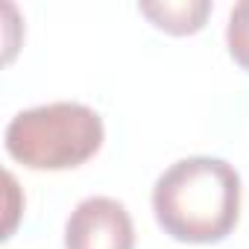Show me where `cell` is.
I'll use <instances>...</instances> for the list:
<instances>
[{
    "label": "cell",
    "mask_w": 249,
    "mask_h": 249,
    "mask_svg": "<svg viewBox=\"0 0 249 249\" xmlns=\"http://www.w3.org/2000/svg\"><path fill=\"white\" fill-rule=\"evenodd\" d=\"M153 217L179 243H220L240 220V176L214 156L173 161L153 185Z\"/></svg>",
    "instance_id": "obj_1"
},
{
    "label": "cell",
    "mask_w": 249,
    "mask_h": 249,
    "mask_svg": "<svg viewBox=\"0 0 249 249\" xmlns=\"http://www.w3.org/2000/svg\"><path fill=\"white\" fill-rule=\"evenodd\" d=\"M106 141L103 117L85 103H47L18 111L3 132L9 159L27 170H73L91 161Z\"/></svg>",
    "instance_id": "obj_2"
},
{
    "label": "cell",
    "mask_w": 249,
    "mask_h": 249,
    "mask_svg": "<svg viewBox=\"0 0 249 249\" xmlns=\"http://www.w3.org/2000/svg\"><path fill=\"white\" fill-rule=\"evenodd\" d=\"M65 249H135V223L111 196L82 199L65 223Z\"/></svg>",
    "instance_id": "obj_3"
},
{
    "label": "cell",
    "mask_w": 249,
    "mask_h": 249,
    "mask_svg": "<svg viewBox=\"0 0 249 249\" xmlns=\"http://www.w3.org/2000/svg\"><path fill=\"white\" fill-rule=\"evenodd\" d=\"M138 12L167 36H194L205 27L211 3L208 0H156V3H138Z\"/></svg>",
    "instance_id": "obj_4"
},
{
    "label": "cell",
    "mask_w": 249,
    "mask_h": 249,
    "mask_svg": "<svg viewBox=\"0 0 249 249\" xmlns=\"http://www.w3.org/2000/svg\"><path fill=\"white\" fill-rule=\"evenodd\" d=\"M226 50L237 68L249 73V0L231 6L226 21Z\"/></svg>",
    "instance_id": "obj_5"
},
{
    "label": "cell",
    "mask_w": 249,
    "mask_h": 249,
    "mask_svg": "<svg viewBox=\"0 0 249 249\" xmlns=\"http://www.w3.org/2000/svg\"><path fill=\"white\" fill-rule=\"evenodd\" d=\"M18 196H21V191H18V182H15V176L12 173H6V226H3V240H9L12 237V231H15V223H18V214L24 211V205H18Z\"/></svg>",
    "instance_id": "obj_6"
}]
</instances>
